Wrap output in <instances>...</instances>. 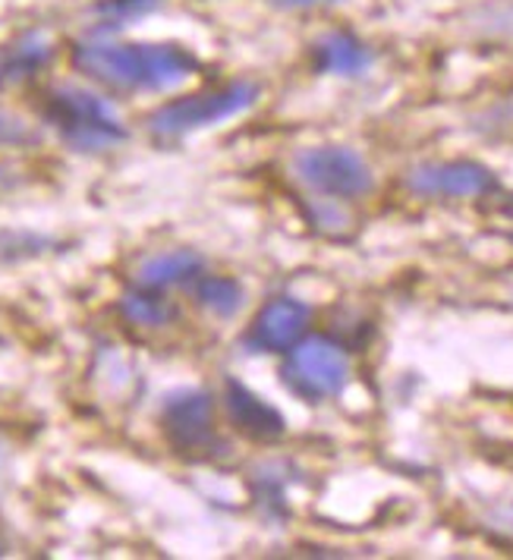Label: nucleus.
<instances>
[{"mask_svg": "<svg viewBox=\"0 0 513 560\" xmlns=\"http://www.w3.org/2000/svg\"><path fill=\"white\" fill-rule=\"evenodd\" d=\"M51 60V42L42 32H28L20 42H13L0 60V85H16L23 79L35 77Z\"/></svg>", "mask_w": 513, "mask_h": 560, "instance_id": "f8f14e48", "label": "nucleus"}, {"mask_svg": "<svg viewBox=\"0 0 513 560\" xmlns=\"http://www.w3.org/2000/svg\"><path fill=\"white\" fill-rule=\"evenodd\" d=\"M77 67L85 77L98 79L110 89H145L171 92L196 77L199 60L180 45H114V42H82L73 51Z\"/></svg>", "mask_w": 513, "mask_h": 560, "instance_id": "f257e3e1", "label": "nucleus"}, {"mask_svg": "<svg viewBox=\"0 0 513 560\" xmlns=\"http://www.w3.org/2000/svg\"><path fill=\"white\" fill-rule=\"evenodd\" d=\"M296 177L308 189L337 199H357L372 189V171L353 149L343 145H315L296 154Z\"/></svg>", "mask_w": 513, "mask_h": 560, "instance_id": "39448f33", "label": "nucleus"}, {"mask_svg": "<svg viewBox=\"0 0 513 560\" xmlns=\"http://www.w3.org/2000/svg\"><path fill=\"white\" fill-rule=\"evenodd\" d=\"M283 382L306 400H325L350 382V357L328 337L300 340L283 362Z\"/></svg>", "mask_w": 513, "mask_h": 560, "instance_id": "20e7f679", "label": "nucleus"}, {"mask_svg": "<svg viewBox=\"0 0 513 560\" xmlns=\"http://www.w3.org/2000/svg\"><path fill=\"white\" fill-rule=\"evenodd\" d=\"M206 268V258L193 249H177V253L154 255L149 261H142L139 268V283L142 287H154V290H164V287H177L186 280H196Z\"/></svg>", "mask_w": 513, "mask_h": 560, "instance_id": "9b49d317", "label": "nucleus"}, {"mask_svg": "<svg viewBox=\"0 0 513 560\" xmlns=\"http://www.w3.org/2000/svg\"><path fill=\"white\" fill-rule=\"evenodd\" d=\"M256 98L258 85H253V82H231V85H221V89L199 92V95L177 98V102L158 107L152 120H149V129L161 139H177V136H186L193 129H206L228 120L233 114L253 107Z\"/></svg>", "mask_w": 513, "mask_h": 560, "instance_id": "7ed1b4c3", "label": "nucleus"}, {"mask_svg": "<svg viewBox=\"0 0 513 560\" xmlns=\"http://www.w3.org/2000/svg\"><path fill=\"white\" fill-rule=\"evenodd\" d=\"M407 186L419 196L479 199L498 189V179L486 164H476V161H432V164L412 167Z\"/></svg>", "mask_w": 513, "mask_h": 560, "instance_id": "423d86ee", "label": "nucleus"}, {"mask_svg": "<svg viewBox=\"0 0 513 560\" xmlns=\"http://www.w3.org/2000/svg\"><path fill=\"white\" fill-rule=\"evenodd\" d=\"M45 117L77 152H104L127 139V127L110 110V104L79 85H60L48 92Z\"/></svg>", "mask_w": 513, "mask_h": 560, "instance_id": "f03ea898", "label": "nucleus"}, {"mask_svg": "<svg viewBox=\"0 0 513 560\" xmlns=\"http://www.w3.org/2000/svg\"><path fill=\"white\" fill-rule=\"evenodd\" d=\"M308 221H312V228L322 230V233H331V236H340L347 224H350V218L343 214V208H337L328 199H318L315 205H308L306 208Z\"/></svg>", "mask_w": 513, "mask_h": 560, "instance_id": "2eb2a0df", "label": "nucleus"}, {"mask_svg": "<svg viewBox=\"0 0 513 560\" xmlns=\"http://www.w3.org/2000/svg\"><path fill=\"white\" fill-rule=\"evenodd\" d=\"M372 63V51L350 32H328L315 45V70L331 77H362Z\"/></svg>", "mask_w": 513, "mask_h": 560, "instance_id": "9d476101", "label": "nucleus"}, {"mask_svg": "<svg viewBox=\"0 0 513 560\" xmlns=\"http://www.w3.org/2000/svg\"><path fill=\"white\" fill-rule=\"evenodd\" d=\"M281 10H306V7H318V3H334V0H271Z\"/></svg>", "mask_w": 513, "mask_h": 560, "instance_id": "f3484780", "label": "nucleus"}, {"mask_svg": "<svg viewBox=\"0 0 513 560\" xmlns=\"http://www.w3.org/2000/svg\"><path fill=\"white\" fill-rule=\"evenodd\" d=\"M224 400H228V412L231 422L253 441H278L287 432V422L278 412V407H271L268 400H261L256 390H249L243 382L228 378L224 384Z\"/></svg>", "mask_w": 513, "mask_h": 560, "instance_id": "1a4fd4ad", "label": "nucleus"}, {"mask_svg": "<svg viewBox=\"0 0 513 560\" xmlns=\"http://www.w3.org/2000/svg\"><path fill=\"white\" fill-rule=\"evenodd\" d=\"M120 312H124L127 322L142 325V328H161V325H167L177 315V308L171 306V300H164L154 287H142V283L136 290L124 293Z\"/></svg>", "mask_w": 513, "mask_h": 560, "instance_id": "ddd939ff", "label": "nucleus"}, {"mask_svg": "<svg viewBox=\"0 0 513 560\" xmlns=\"http://www.w3.org/2000/svg\"><path fill=\"white\" fill-rule=\"evenodd\" d=\"M308 322H312V308L303 300L278 296L268 306H261L246 343L256 353H290L308 331Z\"/></svg>", "mask_w": 513, "mask_h": 560, "instance_id": "6e6552de", "label": "nucleus"}, {"mask_svg": "<svg viewBox=\"0 0 513 560\" xmlns=\"http://www.w3.org/2000/svg\"><path fill=\"white\" fill-rule=\"evenodd\" d=\"M0 555H3V545H0Z\"/></svg>", "mask_w": 513, "mask_h": 560, "instance_id": "a211bd4d", "label": "nucleus"}, {"mask_svg": "<svg viewBox=\"0 0 513 560\" xmlns=\"http://www.w3.org/2000/svg\"><path fill=\"white\" fill-rule=\"evenodd\" d=\"M161 425L167 441L177 451H206L214 444V422H211V397L199 387H183L164 397Z\"/></svg>", "mask_w": 513, "mask_h": 560, "instance_id": "0eeeda50", "label": "nucleus"}, {"mask_svg": "<svg viewBox=\"0 0 513 560\" xmlns=\"http://www.w3.org/2000/svg\"><path fill=\"white\" fill-rule=\"evenodd\" d=\"M161 0H102L98 3V13H102L107 23H127V20H136V16H145L152 13Z\"/></svg>", "mask_w": 513, "mask_h": 560, "instance_id": "dca6fc26", "label": "nucleus"}, {"mask_svg": "<svg viewBox=\"0 0 513 560\" xmlns=\"http://www.w3.org/2000/svg\"><path fill=\"white\" fill-rule=\"evenodd\" d=\"M511 240H513V236H511Z\"/></svg>", "mask_w": 513, "mask_h": 560, "instance_id": "6ab92c4d", "label": "nucleus"}, {"mask_svg": "<svg viewBox=\"0 0 513 560\" xmlns=\"http://www.w3.org/2000/svg\"><path fill=\"white\" fill-rule=\"evenodd\" d=\"M196 300H199L208 312H214V315H221V318H231V315H236L240 306H243V287L233 278L208 275V278H202L196 283Z\"/></svg>", "mask_w": 513, "mask_h": 560, "instance_id": "4468645a", "label": "nucleus"}]
</instances>
